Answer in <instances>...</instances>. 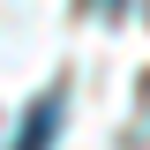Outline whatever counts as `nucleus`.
Here are the masks:
<instances>
[{
	"instance_id": "obj_1",
	"label": "nucleus",
	"mask_w": 150,
	"mask_h": 150,
	"mask_svg": "<svg viewBox=\"0 0 150 150\" xmlns=\"http://www.w3.org/2000/svg\"><path fill=\"white\" fill-rule=\"evenodd\" d=\"M53 135H60V98L45 90L30 112H23V128H15V150H53Z\"/></svg>"
}]
</instances>
